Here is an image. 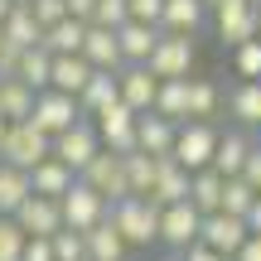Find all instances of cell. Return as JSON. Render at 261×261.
I'll return each instance as SVG.
<instances>
[{
  "label": "cell",
  "mask_w": 261,
  "mask_h": 261,
  "mask_svg": "<svg viewBox=\"0 0 261 261\" xmlns=\"http://www.w3.org/2000/svg\"><path fill=\"white\" fill-rule=\"evenodd\" d=\"M0 160L15 169H39L44 160H54V136H44L34 121H15L5 136V150H0Z\"/></svg>",
  "instance_id": "1"
},
{
  "label": "cell",
  "mask_w": 261,
  "mask_h": 261,
  "mask_svg": "<svg viewBox=\"0 0 261 261\" xmlns=\"http://www.w3.org/2000/svg\"><path fill=\"white\" fill-rule=\"evenodd\" d=\"M218 140H223V130H213L208 121H184V126H179V140H174V165H184L189 174L213 169Z\"/></svg>",
  "instance_id": "2"
},
{
  "label": "cell",
  "mask_w": 261,
  "mask_h": 261,
  "mask_svg": "<svg viewBox=\"0 0 261 261\" xmlns=\"http://www.w3.org/2000/svg\"><path fill=\"white\" fill-rule=\"evenodd\" d=\"M112 223L121 227V237L130 247L160 242V208L150 198H121V203H112Z\"/></svg>",
  "instance_id": "3"
},
{
  "label": "cell",
  "mask_w": 261,
  "mask_h": 261,
  "mask_svg": "<svg viewBox=\"0 0 261 261\" xmlns=\"http://www.w3.org/2000/svg\"><path fill=\"white\" fill-rule=\"evenodd\" d=\"M92 126H97V136H102V145L112 150V155H136V150H140V136H136L140 116L130 112L126 102H112V107H102V112L92 116Z\"/></svg>",
  "instance_id": "4"
},
{
  "label": "cell",
  "mask_w": 261,
  "mask_h": 261,
  "mask_svg": "<svg viewBox=\"0 0 261 261\" xmlns=\"http://www.w3.org/2000/svg\"><path fill=\"white\" fill-rule=\"evenodd\" d=\"M58 203H63V227H73V232H92L97 223H107V218H112V203H107L92 184H83V179H77V184L68 189Z\"/></svg>",
  "instance_id": "5"
},
{
  "label": "cell",
  "mask_w": 261,
  "mask_h": 261,
  "mask_svg": "<svg viewBox=\"0 0 261 261\" xmlns=\"http://www.w3.org/2000/svg\"><path fill=\"white\" fill-rule=\"evenodd\" d=\"M198 237H203V213H198L194 203L160 208V242H165L174 256H184L189 247H198Z\"/></svg>",
  "instance_id": "6"
},
{
  "label": "cell",
  "mask_w": 261,
  "mask_h": 261,
  "mask_svg": "<svg viewBox=\"0 0 261 261\" xmlns=\"http://www.w3.org/2000/svg\"><path fill=\"white\" fill-rule=\"evenodd\" d=\"M83 184H92L97 194L107 198V203H121V198H136V194H130V174H126V155H112L107 145H102V155H97L92 165L83 169Z\"/></svg>",
  "instance_id": "7"
},
{
  "label": "cell",
  "mask_w": 261,
  "mask_h": 261,
  "mask_svg": "<svg viewBox=\"0 0 261 261\" xmlns=\"http://www.w3.org/2000/svg\"><path fill=\"white\" fill-rule=\"evenodd\" d=\"M97 155H102V136H97V126L87 121V116L73 130H63V136L54 140V160H63L68 169H77V179H83V169L92 165Z\"/></svg>",
  "instance_id": "8"
},
{
  "label": "cell",
  "mask_w": 261,
  "mask_h": 261,
  "mask_svg": "<svg viewBox=\"0 0 261 261\" xmlns=\"http://www.w3.org/2000/svg\"><path fill=\"white\" fill-rule=\"evenodd\" d=\"M44 136H63V130H73L77 121H83V107H77V97H68V92H39V102H34V116H29Z\"/></svg>",
  "instance_id": "9"
},
{
  "label": "cell",
  "mask_w": 261,
  "mask_h": 261,
  "mask_svg": "<svg viewBox=\"0 0 261 261\" xmlns=\"http://www.w3.org/2000/svg\"><path fill=\"white\" fill-rule=\"evenodd\" d=\"M218 34H223V44H232V48L261 39L256 0H223V5H218Z\"/></svg>",
  "instance_id": "10"
},
{
  "label": "cell",
  "mask_w": 261,
  "mask_h": 261,
  "mask_svg": "<svg viewBox=\"0 0 261 261\" xmlns=\"http://www.w3.org/2000/svg\"><path fill=\"white\" fill-rule=\"evenodd\" d=\"M145 68L160 77V83H169V77H189V73H194V34H165Z\"/></svg>",
  "instance_id": "11"
},
{
  "label": "cell",
  "mask_w": 261,
  "mask_h": 261,
  "mask_svg": "<svg viewBox=\"0 0 261 261\" xmlns=\"http://www.w3.org/2000/svg\"><path fill=\"white\" fill-rule=\"evenodd\" d=\"M247 237H252V223H247V218L213 213V218H203V237H198V242L213 247V252H223V256H237L247 247Z\"/></svg>",
  "instance_id": "12"
},
{
  "label": "cell",
  "mask_w": 261,
  "mask_h": 261,
  "mask_svg": "<svg viewBox=\"0 0 261 261\" xmlns=\"http://www.w3.org/2000/svg\"><path fill=\"white\" fill-rule=\"evenodd\" d=\"M15 223H19V232H24V237H58V232H63V203H58V198L34 194V198L15 213Z\"/></svg>",
  "instance_id": "13"
},
{
  "label": "cell",
  "mask_w": 261,
  "mask_h": 261,
  "mask_svg": "<svg viewBox=\"0 0 261 261\" xmlns=\"http://www.w3.org/2000/svg\"><path fill=\"white\" fill-rule=\"evenodd\" d=\"M155 97H160V77L150 73L145 63H136V68H121V102H126L136 116L155 112Z\"/></svg>",
  "instance_id": "14"
},
{
  "label": "cell",
  "mask_w": 261,
  "mask_h": 261,
  "mask_svg": "<svg viewBox=\"0 0 261 261\" xmlns=\"http://www.w3.org/2000/svg\"><path fill=\"white\" fill-rule=\"evenodd\" d=\"M83 58H87L92 68H102V73H121V68H126V54H121L116 29L92 24V29H87V44H83Z\"/></svg>",
  "instance_id": "15"
},
{
  "label": "cell",
  "mask_w": 261,
  "mask_h": 261,
  "mask_svg": "<svg viewBox=\"0 0 261 261\" xmlns=\"http://www.w3.org/2000/svg\"><path fill=\"white\" fill-rule=\"evenodd\" d=\"M116 39H121L126 68H136V63H150V54L160 48L165 29H155V24H140V19H130V24H121V29H116Z\"/></svg>",
  "instance_id": "16"
},
{
  "label": "cell",
  "mask_w": 261,
  "mask_h": 261,
  "mask_svg": "<svg viewBox=\"0 0 261 261\" xmlns=\"http://www.w3.org/2000/svg\"><path fill=\"white\" fill-rule=\"evenodd\" d=\"M189 189H194V174H189L184 165H174V155H169L165 169H160V179H155V194H150V203H155V208L189 203Z\"/></svg>",
  "instance_id": "17"
},
{
  "label": "cell",
  "mask_w": 261,
  "mask_h": 261,
  "mask_svg": "<svg viewBox=\"0 0 261 261\" xmlns=\"http://www.w3.org/2000/svg\"><path fill=\"white\" fill-rule=\"evenodd\" d=\"M29 198H34V179H29V169H15V165L0 160V218H15Z\"/></svg>",
  "instance_id": "18"
},
{
  "label": "cell",
  "mask_w": 261,
  "mask_h": 261,
  "mask_svg": "<svg viewBox=\"0 0 261 261\" xmlns=\"http://www.w3.org/2000/svg\"><path fill=\"white\" fill-rule=\"evenodd\" d=\"M252 150H256V140L247 136V130H223L213 169H218V174H227V179H237V174L247 169V160H252Z\"/></svg>",
  "instance_id": "19"
},
{
  "label": "cell",
  "mask_w": 261,
  "mask_h": 261,
  "mask_svg": "<svg viewBox=\"0 0 261 261\" xmlns=\"http://www.w3.org/2000/svg\"><path fill=\"white\" fill-rule=\"evenodd\" d=\"M136 136H140V150H145V155H174L179 126L165 121L160 112H145V116H140V126H136Z\"/></svg>",
  "instance_id": "20"
},
{
  "label": "cell",
  "mask_w": 261,
  "mask_h": 261,
  "mask_svg": "<svg viewBox=\"0 0 261 261\" xmlns=\"http://www.w3.org/2000/svg\"><path fill=\"white\" fill-rule=\"evenodd\" d=\"M112 102H121V73H102L97 68L92 73V83L83 87V97H77V107H83V116L92 121L102 107H112Z\"/></svg>",
  "instance_id": "21"
},
{
  "label": "cell",
  "mask_w": 261,
  "mask_h": 261,
  "mask_svg": "<svg viewBox=\"0 0 261 261\" xmlns=\"http://www.w3.org/2000/svg\"><path fill=\"white\" fill-rule=\"evenodd\" d=\"M223 194H227V174H218V169H198L194 189H189V203H194L203 218H213V213H223Z\"/></svg>",
  "instance_id": "22"
},
{
  "label": "cell",
  "mask_w": 261,
  "mask_h": 261,
  "mask_svg": "<svg viewBox=\"0 0 261 261\" xmlns=\"http://www.w3.org/2000/svg\"><path fill=\"white\" fill-rule=\"evenodd\" d=\"M92 73H97V68L87 63L83 54H63V58H54V92L83 97V87L92 83Z\"/></svg>",
  "instance_id": "23"
},
{
  "label": "cell",
  "mask_w": 261,
  "mask_h": 261,
  "mask_svg": "<svg viewBox=\"0 0 261 261\" xmlns=\"http://www.w3.org/2000/svg\"><path fill=\"white\" fill-rule=\"evenodd\" d=\"M87 237V256L92 261H126V252H130V242L121 237V227L107 218V223H97L92 232H83Z\"/></svg>",
  "instance_id": "24"
},
{
  "label": "cell",
  "mask_w": 261,
  "mask_h": 261,
  "mask_svg": "<svg viewBox=\"0 0 261 261\" xmlns=\"http://www.w3.org/2000/svg\"><path fill=\"white\" fill-rule=\"evenodd\" d=\"M34 102H39V92H34V87H24L19 77H5V83H0V116H5L10 126H15V121H29V116H34Z\"/></svg>",
  "instance_id": "25"
},
{
  "label": "cell",
  "mask_w": 261,
  "mask_h": 261,
  "mask_svg": "<svg viewBox=\"0 0 261 261\" xmlns=\"http://www.w3.org/2000/svg\"><path fill=\"white\" fill-rule=\"evenodd\" d=\"M29 179H34V194H44V198H63L68 189L77 184V169H68L63 160H44L39 169H29Z\"/></svg>",
  "instance_id": "26"
},
{
  "label": "cell",
  "mask_w": 261,
  "mask_h": 261,
  "mask_svg": "<svg viewBox=\"0 0 261 261\" xmlns=\"http://www.w3.org/2000/svg\"><path fill=\"white\" fill-rule=\"evenodd\" d=\"M165 160L169 155H145V150L126 155V174H130V194H136V198L155 194V179H160V169H165Z\"/></svg>",
  "instance_id": "27"
},
{
  "label": "cell",
  "mask_w": 261,
  "mask_h": 261,
  "mask_svg": "<svg viewBox=\"0 0 261 261\" xmlns=\"http://www.w3.org/2000/svg\"><path fill=\"white\" fill-rule=\"evenodd\" d=\"M203 10H208V0H165L160 29H165V34H194V29L203 24Z\"/></svg>",
  "instance_id": "28"
},
{
  "label": "cell",
  "mask_w": 261,
  "mask_h": 261,
  "mask_svg": "<svg viewBox=\"0 0 261 261\" xmlns=\"http://www.w3.org/2000/svg\"><path fill=\"white\" fill-rule=\"evenodd\" d=\"M19 83L34 87V92H48V87H54V54H48L44 44L24 48V58H19Z\"/></svg>",
  "instance_id": "29"
},
{
  "label": "cell",
  "mask_w": 261,
  "mask_h": 261,
  "mask_svg": "<svg viewBox=\"0 0 261 261\" xmlns=\"http://www.w3.org/2000/svg\"><path fill=\"white\" fill-rule=\"evenodd\" d=\"M5 39H10L15 48H39V44H44V24L34 19V10H29L24 0H19L15 15L5 19Z\"/></svg>",
  "instance_id": "30"
},
{
  "label": "cell",
  "mask_w": 261,
  "mask_h": 261,
  "mask_svg": "<svg viewBox=\"0 0 261 261\" xmlns=\"http://www.w3.org/2000/svg\"><path fill=\"white\" fill-rule=\"evenodd\" d=\"M155 112L165 116V121H174V126L189 121V77H169V83H160Z\"/></svg>",
  "instance_id": "31"
},
{
  "label": "cell",
  "mask_w": 261,
  "mask_h": 261,
  "mask_svg": "<svg viewBox=\"0 0 261 261\" xmlns=\"http://www.w3.org/2000/svg\"><path fill=\"white\" fill-rule=\"evenodd\" d=\"M87 29H92V24H83V19H63V24H54V29L44 34V48H48L54 58H63V54H83Z\"/></svg>",
  "instance_id": "32"
},
{
  "label": "cell",
  "mask_w": 261,
  "mask_h": 261,
  "mask_svg": "<svg viewBox=\"0 0 261 261\" xmlns=\"http://www.w3.org/2000/svg\"><path fill=\"white\" fill-rule=\"evenodd\" d=\"M227 112L242 126H261V83H237L227 92Z\"/></svg>",
  "instance_id": "33"
},
{
  "label": "cell",
  "mask_w": 261,
  "mask_h": 261,
  "mask_svg": "<svg viewBox=\"0 0 261 261\" xmlns=\"http://www.w3.org/2000/svg\"><path fill=\"white\" fill-rule=\"evenodd\" d=\"M218 102H223V92L213 77H189V121H208L218 112Z\"/></svg>",
  "instance_id": "34"
},
{
  "label": "cell",
  "mask_w": 261,
  "mask_h": 261,
  "mask_svg": "<svg viewBox=\"0 0 261 261\" xmlns=\"http://www.w3.org/2000/svg\"><path fill=\"white\" fill-rule=\"evenodd\" d=\"M256 189L247 184L242 174L237 179H227V194H223V213H232V218H252V208H256Z\"/></svg>",
  "instance_id": "35"
},
{
  "label": "cell",
  "mask_w": 261,
  "mask_h": 261,
  "mask_svg": "<svg viewBox=\"0 0 261 261\" xmlns=\"http://www.w3.org/2000/svg\"><path fill=\"white\" fill-rule=\"evenodd\" d=\"M232 68H237V77H242V83H261V39L232 48Z\"/></svg>",
  "instance_id": "36"
},
{
  "label": "cell",
  "mask_w": 261,
  "mask_h": 261,
  "mask_svg": "<svg viewBox=\"0 0 261 261\" xmlns=\"http://www.w3.org/2000/svg\"><path fill=\"white\" fill-rule=\"evenodd\" d=\"M54 256L58 261H92V256H87V237L73 232V227H63V232L54 237Z\"/></svg>",
  "instance_id": "37"
},
{
  "label": "cell",
  "mask_w": 261,
  "mask_h": 261,
  "mask_svg": "<svg viewBox=\"0 0 261 261\" xmlns=\"http://www.w3.org/2000/svg\"><path fill=\"white\" fill-rule=\"evenodd\" d=\"M24 242H29V237L19 232L15 218H0V261H19V256H24Z\"/></svg>",
  "instance_id": "38"
},
{
  "label": "cell",
  "mask_w": 261,
  "mask_h": 261,
  "mask_svg": "<svg viewBox=\"0 0 261 261\" xmlns=\"http://www.w3.org/2000/svg\"><path fill=\"white\" fill-rule=\"evenodd\" d=\"M92 24H102V29H121V24H130V0H97Z\"/></svg>",
  "instance_id": "39"
},
{
  "label": "cell",
  "mask_w": 261,
  "mask_h": 261,
  "mask_svg": "<svg viewBox=\"0 0 261 261\" xmlns=\"http://www.w3.org/2000/svg\"><path fill=\"white\" fill-rule=\"evenodd\" d=\"M24 5L34 10V19L44 24V34H48L54 24H63V19H73V15H68V5H63V0H24Z\"/></svg>",
  "instance_id": "40"
},
{
  "label": "cell",
  "mask_w": 261,
  "mask_h": 261,
  "mask_svg": "<svg viewBox=\"0 0 261 261\" xmlns=\"http://www.w3.org/2000/svg\"><path fill=\"white\" fill-rule=\"evenodd\" d=\"M130 19L160 29V19H165V0H130Z\"/></svg>",
  "instance_id": "41"
},
{
  "label": "cell",
  "mask_w": 261,
  "mask_h": 261,
  "mask_svg": "<svg viewBox=\"0 0 261 261\" xmlns=\"http://www.w3.org/2000/svg\"><path fill=\"white\" fill-rule=\"evenodd\" d=\"M19 58H24V48H15L5 39V44H0V83H5V77H19Z\"/></svg>",
  "instance_id": "42"
},
{
  "label": "cell",
  "mask_w": 261,
  "mask_h": 261,
  "mask_svg": "<svg viewBox=\"0 0 261 261\" xmlns=\"http://www.w3.org/2000/svg\"><path fill=\"white\" fill-rule=\"evenodd\" d=\"M19 261H58V256H54V237H29Z\"/></svg>",
  "instance_id": "43"
},
{
  "label": "cell",
  "mask_w": 261,
  "mask_h": 261,
  "mask_svg": "<svg viewBox=\"0 0 261 261\" xmlns=\"http://www.w3.org/2000/svg\"><path fill=\"white\" fill-rule=\"evenodd\" d=\"M63 5H68V15L83 19V24H92V15H97V0H63Z\"/></svg>",
  "instance_id": "44"
},
{
  "label": "cell",
  "mask_w": 261,
  "mask_h": 261,
  "mask_svg": "<svg viewBox=\"0 0 261 261\" xmlns=\"http://www.w3.org/2000/svg\"><path fill=\"white\" fill-rule=\"evenodd\" d=\"M242 179H247V184H252L256 194H261V145L252 150V160H247V169H242Z\"/></svg>",
  "instance_id": "45"
},
{
  "label": "cell",
  "mask_w": 261,
  "mask_h": 261,
  "mask_svg": "<svg viewBox=\"0 0 261 261\" xmlns=\"http://www.w3.org/2000/svg\"><path fill=\"white\" fill-rule=\"evenodd\" d=\"M184 261H232V256H223V252H213V247L198 242V247H189V252H184Z\"/></svg>",
  "instance_id": "46"
},
{
  "label": "cell",
  "mask_w": 261,
  "mask_h": 261,
  "mask_svg": "<svg viewBox=\"0 0 261 261\" xmlns=\"http://www.w3.org/2000/svg\"><path fill=\"white\" fill-rule=\"evenodd\" d=\"M232 261H261V237H247V247H242Z\"/></svg>",
  "instance_id": "47"
},
{
  "label": "cell",
  "mask_w": 261,
  "mask_h": 261,
  "mask_svg": "<svg viewBox=\"0 0 261 261\" xmlns=\"http://www.w3.org/2000/svg\"><path fill=\"white\" fill-rule=\"evenodd\" d=\"M247 223H252V237H261V198H256V208H252V218H247Z\"/></svg>",
  "instance_id": "48"
},
{
  "label": "cell",
  "mask_w": 261,
  "mask_h": 261,
  "mask_svg": "<svg viewBox=\"0 0 261 261\" xmlns=\"http://www.w3.org/2000/svg\"><path fill=\"white\" fill-rule=\"evenodd\" d=\"M15 5H19V0H0V29H5V19L15 15Z\"/></svg>",
  "instance_id": "49"
},
{
  "label": "cell",
  "mask_w": 261,
  "mask_h": 261,
  "mask_svg": "<svg viewBox=\"0 0 261 261\" xmlns=\"http://www.w3.org/2000/svg\"><path fill=\"white\" fill-rule=\"evenodd\" d=\"M5 136H10V121L0 116V150H5Z\"/></svg>",
  "instance_id": "50"
},
{
  "label": "cell",
  "mask_w": 261,
  "mask_h": 261,
  "mask_svg": "<svg viewBox=\"0 0 261 261\" xmlns=\"http://www.w3.org/2000/svg\"><path fill=\"white\" fill-rule=\"evenodd\" d=\"M160 261H184V256H160Z\"/></svg>",
  "instance_id": "51"
},
{
  "label": "cell",
  "mask_w": 261,
  "mask_h": 261,
  "mask_svg": "<svg viewBox=\"0 0 261 261\" xmlns=\"http://www.w3.org/2000/svg\"><path fill=\"white\" fill-rule=\"evenodd\" d=\"M208 5H223V0H208Z\"/></svg>",
  "instance_id": "52"
},
{
  "label": "cell",
  "mask_w": 261,
  "mask_h": 261,
  "mask_svg": "<svg viewBox=\"0 0 261 261\" xmlns=\"http://www.w3.org/2000/svg\"><path fill=\"white\" fill-rule=\"evenodd\" d=\"M0 44H5V29H0Z\"/></svg>",
  "instance_id": "53"
},
{
  "label": "cell",
  "mask_w": 261,
  "mask_h": 261,
  "mask_svg": "<svg viewBox=\"0 0 261 261\" xmlns=\"http://www.w3.org/2000/svg\"><path fill=\"white\" fill-rule=\"evenodd\" d=\"M256 15H261V5H256Z\"/></svg>",
  "instance_id": "54"
},
{
  "label": "cell",
  "mask_w": 261,
  "mask_h": 261,
  "mask_svg": "<svg viewBox=\"0 0 261 261\" xmlns=\"http://www.w3.org/2000/svg\"><path fill=\"white\" fill-rule=\"evenodd\" d=\"M256 5H261V0H256Z\"/></svg>",
  "instance_id": "55"
}]
</instances>
